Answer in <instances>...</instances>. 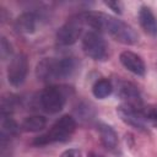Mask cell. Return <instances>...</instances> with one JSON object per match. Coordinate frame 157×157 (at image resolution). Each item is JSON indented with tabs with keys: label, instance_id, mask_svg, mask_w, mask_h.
<instances>
[{
	"label": "cell",
	"instance_id": "1",
	"mask_svg": "<svg viewBox=\"0 0 157 157\" xmlns=\"http://www.w3.org/2000/svg\"><path fill=\"white\" fill-rule=\"evenodd\" d=\"M80 15L85 26H88L99 33L105 32L119 43L132 45L139 42V34L135 29L117 17L99 11H86Z\"/></svg>",
	"mask_w": 157,
	"mask_h": 157
},
{
	"label": "cell",
	"instance_id": "2",
	"mask_svg": "<svg viewBox=\"0 0 157 157\" xmlns=\"http://www.w3.org/2000/svg\"><path fill=\"white\" fill-rule=\"evenodd\" d=\"M77 69L78 63L75 58H44L36 66V76L44 82L65 80L71 77Z\"/></svg>",
	"mask_w": 157,
	"mask_h": 157
},
{
	"label": "cell",
	"instance_id": "3",
	"mask_svg": "<svg viewBox=\"0 0 157 157\" xmlns=\"http://www.w3.org/2000/svg\"><path fill=\"white\" fill-rule=\"evenodd\" d=\"M75 129H76L75 119L71 115L65 114V115L60 117L50 126V129L48 131H45L44 134L37 136L33 140V145L44 146V145H49V144H54V142L67 141L71 137V135L74 134Z\"/></svg>",
	"mask_w": 157,
	"mask_h": 157
},
{
	"label": "cell",
	"instance_id": "4",
	"mask_svg": "<svg viewBox=\"0 0 157 157\" xmlns=\"http://www.w3.org/2000/svg\"><path fill=\"white\" fill-rule=\"evenodd\" d=\"M65 88L66 87L55 85L45 87L39 94V103L42 109L49 114L59 113L66 103L67 91Z\"/></svg>",
	"mask_w": 157,
	"mask_h": 157
},
{
	"label": "cell",
	"instance_id": "5",
	"mask_svg": "<svg viewBox=\"0 0 157 157\" xmlns=\"http://www.w3.org/2000/svg\"><path fill=\"white\" fill-rule=\"evenodd\" d=\"M83 53L97 61H104L109 56V48L105 39L97 31H88L82 37Z\"/></svg>",
	"mask_w": 157,
	"mask_h": 157
},
{
	"label": "cell",
	"instance_id": "6",
	"mask_svg": "<svg viewBox=\"0 0 157 157\" xmlns=\"http://www.w3.org/2000/svg\"><path fill=\"white\" fill-rule=\"evenodd\" d=\"M83 21L81 18V15L77 13L72 17H70L56 32V43L59 45H72L78 40V38L82 34L83 29Z\"/></svg>",
	"mask_w": 157,
	"mask_h": 157
},
{
	"label": "cell",
	"instance_id": "7",
	"mask_svg": "<svg viewBox=\"0 0 157 157\" xmlns=\"http://www.w3.org/2000/svg\"><path fill=\"white\" fill-rule=\"evenodd\" d=\"M28 72V60L25 54L15 55L7 66V81L10 85L17 87L21 86Z\"/></svg>",
	"mask_w": 157,
	"mask_h": 157
},
{
	"label": "cell",
	"instance_id": "8",
	"mask_svg": "<svg viewBox=\"0 0 157 157\" xmlns=\"http://www.w3.org/2000/svg\"><path fill=\"white\" fill-rule=\"evenodd\" d=\"M144 109V108H142ZM142 109L139 108H134L126 104H120L117 108V113L119 115V118L128 125H130L131 128L140 130V131H145L147 130L148 123L144 115Z\"/></svg>",
	"mask_w": 157,
	"mask_h": 157
},
{
	"label": "cell",
	"instance_id": "9",
	"mask_svg": "<svg viewBox=\"0 0 157 157\" xmlns=\"http://www.w3.org/2000/svg\"><path fill=\"white\" fill-rule=\"evenodd\" d=\"M117 94L123 101V104L139 108V109L144 108L141 93L132 82L118 80L117 81Z\"/></svg>",
	"mask_w": 157,
	"mask_h": 157
},
{
	"label": "cell",
	"instance_id": "10",
	"mask_svg": "<svg viewBox=\"0 0 157 157\" xmlns=\"http://www.w3.org/2000/svg\"><path fill=\"white\" fill-rule=\"evenodd\" d=\"M119 60H120L121 65L126 70L132 72L134 75H137V76H144L145 75V72H146L145 61L136 53L130 52V50H124V52L120 53Z\"/></svg>",
	"mask_w": 157,
	"mask_h": 157
},
{
	"label": "cell",
	"instance_id": "11",
	"mask_svg": "<svg viewBox=\"0 0 157 157\" xmlns=\"http://www.w3.org/2000/svg\"><path fill=\"white\" fill-rule=\"evenodd\" d=\"M139 22L141 28L150 36L157 37V18L147 6H141L139 11Z\"/></svg>",
	"mask_w": 157,
	"mask_h": 157
},
{
	"label": "cell",
	"instance_id": "12",
	"mask_svg": "<svg viewBox=\"0 0 157 157\" xmlns=\"http://www.w3.org/2000/svg\"><path fill=\"white\" fill-rule=\"evenodd\" d=\"M98 131H99V136H101V142L102 145L108 150V151H115L119 146V140H118V134L115 132V130L104 123H101L98 125Z\"/></svg>",
	"mask_w": 157,
	"mask_h": 157
},
{
	"label": "cell",
	"instance_id": "13",
	"mask_svg": "<svg viewBox=\"0 0 157 157\" xmlns=\"http://www.w3.org/2000/svg\"><path fill=\"white\" fill-rule=\"evenodd\" d=\"M38 17L34 12H23L15 21V29L20 33L29 34L33 33L37 28Z\"/></svg>",
	"mask_w": 157,
	"mask_h": 157
},
{
	"label": "cell",
	"instance_id": "14",
	"mask_svg": "<svg viewBox=\"0 0 157 157\" xmlns=\"http://www.w3.org/2000/svg\"><path fill=\"white\" fill-rule=\"evenodd\" d=\"M1 129H0V135H1V142H9L11 137L16 136L18 134V130L21 129L17 123L10 117V115H1Z\"/></svg>",
	"mask_w": 157,
	"mask_h": 157
},
{
	"label": "cell",
	"instance_id": "15",
	"mask_svg": "<svg viewBox=\"0 0 157 157\" xmlns=\"http://www.w3.org/2000/svg\"><path fill=\"white\" fill-rule=\"evenodd\" d=\"M47 125V118L43 117V115H29V117H26L20 128L21 130L23 131H27V132H37V131H40L45 128Z\"/></svg>",
	"mask_w": 157,
	"mask_h": 157
},
{
	"label": "cell",
	"instance_id": "16",
	"mask_svg": "<svg viewBox=\"0 0 157 157\" xmlns=\"http://www.w3.org/2000/svg\"><path fill=\"white\" fill-rule=\"evenodd\" d=\"M112 92H113V85L108 78H99L92 86V93L98 99H103L110 96Z\"/></svg>",
	"mask_w": 157,
	"mask_h": 157
},
{
	"label": "cell",
	"instance_id": "17",
	"mask_svg": "<svg viewBox=\"0 0 157 157\" xmlns=\"http://www.w3.org/2000/svg\"><path fill=\"white\" fill-rule=\"evenodd\" d=\"M18 105V98L13 94H9L1 99V115H11V113Z\"/></svg>",
	"mask_w": 157,
	"mask_h": 157
},
{
	"label": "cell",
	"instance_id": "18",
	"mask_svg": "<svg viewBox=\"0 0 157 157\" xmlns=\"http://www.w3.org/2000/svg\"><path fill=\"white\" fill-rule=\"evenodd\" d=\"M144 115L147 120L148 124H151L152 126L157 128V105L156 104H151V105H146L142 109Z\"/></svg>",
	"mask_w": 157,
	"mask_h": 157
},
{
	"label": "cell",
	"instance_id": "19",
	"mask_svg": "<svg viewBox=\"0 0 157 157\" xmlns=\"http://www.w3.org/2000/svg\"><path fill=\"white\" fill-rule=\"evenodd\" d=\"M0 53H1V58L5 60L7 56L11 55L12 53V47L11 44L7 42V39L5 37L1 38V44H0Z\"/></svg>",
	"mask_w": 157,
	"mask_h": 157
},
{
	"label": "cell",
	"instance_id": "20",
	"mask_svg": "<svg viewBox=\"0 0 157 157\" xmlns=\"http://www.w3.org/2000/svg\"><path fill=\"white\" fill-rule=\"evenodd\" d=\"M104 5L108 6L110 10H113L115 13L123 12V4L120 1H104Z\"/></svg>",
	"mask_w": 157,
	"mask_h": 157
},
{
	"label": "cell",
	"instance_id": "21",
	"mask_svg": "<svg viewBox=\"0 0 157 157\" xmlns=\"http://www.w3.org/2000/svg\"><path fill=\"white\" fill-rule=\"evenodd\" d=\"M60 157H81V151L77 148H69L65 150Z\"/></svg>",
	"mask_w": 157,
	"mask_h": 157
},
{
	"label": "cell",
	"instance_id": "22",
	"mask_svg": "<svg viewBox=\"0 0 157 157\" xmlns=\"http://www.w3.org/2000/svg\"><path fill=\"white\" fill-rule=\"evenodd\" d=\"M90 157H104V156H102V155H97V153H91Z\"/></svg>",
	"mask_w": 157,
	"mask_h": 157
}]
</instances>
